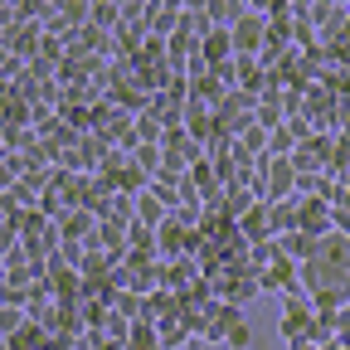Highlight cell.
Here are the masks:
<instances>
[{
	"mask_svg": "<svg viewBox=\"0 0 350 350\" xmlns=\"http://www.w3.org/2000/svg\"><path fill=\"white\" fill-rule=\"evenodd\" d=\"M229 345H234V350H248V345H253V331H248V326L239 321V326L229 331Z\"/></svg>",
	"mask_w": 350,
	"mask_h": 350,
	"instance_id": "6da1fadb",
	"label": "cell"
},
{
	"mask_svg": "<svg viewBox=\"0 0 350 350\" xmlns=\"http://www.w3.org/2000/svg\"><path fill=\"white\" fill-rule=\"evenodd\" d=\"M258 34H262V25L253 20V25H239V49H248V44H258Z\"/></svg>",
	"mask_w": 350,
	"mask_h": 350,
	"instance_id": "7a4b0ae2",
	"label": "cell"
}]
</instances>
